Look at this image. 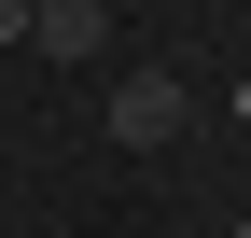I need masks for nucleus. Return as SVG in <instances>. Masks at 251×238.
I'll use <instances>...</instances> for the list:
<instances>
[{"mask_svg": "<svg viewBox=\"0 0 251 238\" xmlns=\"http://www.w3.org/2000/svg\"><path fill=\"white\" fill-rule=\"evenodd\" d=\"M28 42L84 70V56H112V14H98V0H42V14H28Z\"/></svg>", "mask_w": 251, "mask_h": 238, "instance_id": "2", "label": "nucleus"}, {"mask_svg": "<svg viewBox=\"0 0 251 238\" xmlns=\"http://www.w3.org/2000/svg\"><path fill=\"white\" fill-rule=\"evenodd\" d=\"M0 42H28V0H0Z\"/></svg>", "mask_w": 251, "mask_h": 238, "instance_id": "3", "label": "nucleus"}, {"mask_svg": "<svg viewBox=\"0 0 251 238\" xmlns=\"http://www.w3.org/2000/svg\"><path fill=\"white\" fill-rule=\"evenodd\" d=\"M98 126L126 140V154H168V140H181V126H196V84H181V70H126V84H112V112H98Z\"/></svg>", "mask_w": 251, "mask_h": 238, "instance_id": "1", "label": "nucleus"}, {"mask_svg": "<svg viewBox=\"0 0 251 238\" xmlns=\"http://www.w3.org/2000/svg\"><path fill=\"white\" fill-rule=\"evenodd\" d=\"M237 238H251V210H237Z\"/></svg>", "mask_w": 251, "mask_h": 238, "instance_id": "4", "label": "nucleus"}, {"mask_svg": "<svg viewBox=\"0 0 251 238\" xmlns=\"http://www.w3.org/2000/svg\"><path fill=\"white\" fill-rule=\"evenodd\" d=\"M28 14H42V0H28Z\"/></svg>", "mask_w": 251, "mask_h": 238, "instance_id": "5", "label": "nucleus"}]
</instances>
